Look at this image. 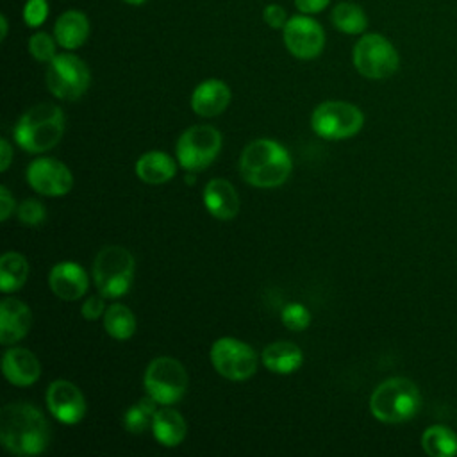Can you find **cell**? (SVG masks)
Wrapping results in <instances>:
<instances>
[{
    "label": "cell",
    "instance_id": "12",
    "mask_svg": "<svg viewBox=\"0 0 457 457\" xmlns=\"http://www.w3.org/2000/svg\"><path fill=\"white\" fill-rule=\"evenodd\" d=\"M27 182L45 196H62L73 187V175L66 164L52 157H39L27 168Z\"/></svg>",
    "mask_w": 457,
    "mask_h": 457
},
{
    "label": "cell",
    "instance_id": "8",
    "mask_svg": "<svg viewBox=\"0 0 457 457\" xmlns=\"http://www.w3.org/2000/svg\"><path fill=\"white\" fill-rule=\"evenodd\" d=\"M353 66L368 79H387L400 64L396 48L380 34H366L353 46Z\"/></svg>",
    "mask_w": 457,
    "mask_h": 457
},
{
    "label": "cell",
    "instance_id": "13",
    "mask_svg": "<svg viewBox=\"0 0 457 457\" xmlns=\"http://www.w3.org/2000/svg\"><path fill=\"white\" fill-rule=\"evenodd\" d=\"M284 45L298 59H314L323 50L325 34L312 18L293 16L284 25Z\"/></svg>",
    "mask_w": 457,
    "mask_h": 457
},
{
    "label": "cell",
    "instance_id": "30",
    "mask_svg": "<svg viewBox=\"0 0 457 457\" xmlns=\"http://www.w3.org/2000/svg\"><path fill=\"white\" fill-rule=\"evenodd\" d=\"M29 52L39 62H50L55 57V41L46 32H37L29 39Z\"/></svg>",
    "mask_w": 457,
    "mask_h": 457
},
{
    "label": "cell",
    "instance_id": "29",
    "mask_svg": "<svg viewBox=\"0 0 457 457\" xmlns=\"http://www.w3.org/2000/svg\"><path fill=\"white\" fill-rule=\"evenodd\" d=\"M282 323L289 330H305L311 325V312L302 303H289L282 309Z\"/></svg>",
    "mask_w": 457,
    "mask_h": 457
},
{
    "label": "cell",
    "instance_id": "7",
    "mask_svg": "<svg viewBox=\"0 0 457 457\" xmlns=\"http://www.w3.org/2000/svg\"><path fill=\"white\" fill-rule=\"evenodd\" d=\"M364 123L359 107L348 102L330 100L320 104L311 116L312 130L323 139H345L355 136Z\"/></svg>",
    "mask_w": 457,
    "mask_h": 457
},
{
    "label": "cell",
    "instance_id": "9",
    "mask_svg": "<svg viewBox=\"0 0 457 457\" xmlns=\"http://www.w3.org/2000/svg\"><path fill=\"white\" fill-rule=\"evenodd\" d=\"M221 150V134L211 125H193L177 141V159L187 171L207 168Z\"/></svg>",
    "mask_w": 457,
    "mask_h": 457
},
{
    "label": "cell",
    "instance_id": "34",
    "mask_svg": "<svg viewBox=\"0 0 457 457\" xmlns=\"http://www.w3.org/2000/svg\"><path fill=\"white\" fill-rule=\"evenodd\" d=\"M82 316L86 318V320H96V318H100L104 312H105V309H104V302H102V298H98V296H89L84 303H82Z\"/></svg>",
    "mask_w": 457,
    "mask_h": 457
},
{
    "label": "cell",
    "instance_id": "11",
    "mask_svg": "<svg viewBox=\"0 0 457 457\" xmlns=\"http://www.w3.org/2000/svg\"><path fill=\"white\" fill-rule=\"evenodd\" d=\"M209 357L214 370L228 380H246L257 370V353L253 348L234 337L214 341Z\"/></svg>",
    "mask_w": 457,
    "mask_h": 457
},
{
    "label": "cell",
    "instance_id": "16",
    "mask_svg": "<svg viewBox=\"0 0 457 457\" xmlns=\"http://www.w3.org/2000/svg\"><path fill=\"white\" fill-rule=\"evenodd\" d=\"M32 323L30 309L16 298H4L0 303V341L12 345L25 337Z\"/></svg>",
    "mask_w": 457,
    "mask_h": 457
},
{
    "label": "cell",
    "instance_id": "25",
    "mask_svg": "<svg viewBox=\"0 0 457 457\" xmlns=\"http://www.w3.org/2000/svg\"><path fill=\"white\" fill-rule=\"evenodd\" d=\"M421 446L430 457H452L457 453V436L445 425H432L423 432Z\"/></svg>",
    "mask_w": 457,
    "mask_h": 457
},
{
    "label": "cell",
    "instance_id": "24",
    "mask_svg": "<svg viewBox=\"0 0 457 457\" xmlns=\"http://www.w3.org/2000/svg\"><path fill=\"white\" fill-rule=\"evenodd\" d=\"M29 277V262L18 252H5L0 259V289L2 293L18 291Z\"/></svg>",
    "mask_w": 457,
    "mask_h": 457
},
{
    "label": "cell",
    "instance_id": "31",
    "mask_svg": "<svg viewBox=\"0 0 457 457\" xmlns=\"http://www.w3.org/2000/svg\"><path fill=\"white\" fill-rule=\"evenodd\" d=\"M45 216H46L45 205L34 198L21 202L18 207V220L25 225H37L45 220Z\"/></svg>",
    "mask_w": 457,
    "mask_h": 457
},
{
    "label": "cell",
    "instance_id": "2",
    "mask_svg": "<svg viewBox=\"0 0 457 457\" xmlns=\"http://www.w3.org/2000/svg\"><path fill=\"white\" fill-rule=\"evenodd\" d=\"M289 152L273 139H255L239 157L241 177L255 187L270 189L286 182L291 173Z\"/></svg>",
    "mask_w": 457,
    "mask_h": 457
},
{
    "label": "cell",
    "instance_id": "36",
    "mask_svg": "<svg viewBox=\"0 0 457 457\" xmlns=\"http://www.w3.org/2000/svg\"><path fill=\"white\" fill-rule=\"evenodd\" d=\"M330 0H295V5L305 12V14H314L323 11L328 5Z\"/></svg>",
    "mask_w": 457,
    "mask_h": 457
},
{
    "label": "cell",
    "instance_id": "15",
    "mask_svg": "<svg viewBox=\"0 0 457 457\" xmlns=\"http://www.w3.org/2000/svg\"><path fill=\"white\" fill-rule=\"evenodd\" d=\"M50 289L61 300H79L87 289V275L77 262H59L50 270Z\"/></svg>",
    "mask_w": 457,
    "mask_h": 457
},
{
    "label": "cell",
    "instance_id": "10",
    "mask_svg": "<svg viewBox=\"0 0 457 457\" xmlns=\"http://www.w3.org/2000/svg\"><path fill=\"white\" fill-rule=\"evenodd\" d=\"M89 70L73 54L55 55L46 70V86L61 100H77L89 87Z\"/></svg>",
    "mask_w": 457,
    "mask_h": 457
},
{
    "label": "cell",
    "instance_id": "35",
    "mask_svg": "<svg viewBox=\"0 0 457 457\" xmlns=\"http://www.w3.org/2000/svg\"><path fill=\"white\" fill-rule=\"evenodd\" d=\"M12 209H14V200L9 193V189L5 186H2L0 187V220L5 221L11 216Z\"/></svg>",
    "mask_w": 457,
    "mask_h": 457
},
{
    "label": "cell",
    "instance_id": "6",
    "mask_svg": "<svg viewBox=\"0 0 457 457\" xmlns=\"http://www.w3.org/2000/svg\"><path fill=\"white\" fill-rule=\"evenodd\" d=\"M145 389L159 405L177 403L187 389V373L173 357L154 359L145 371Z\"/></svg>",
    "mask_w": 457,
    "mask_h": 457
},
{
    "label": "cell",
    "instance_id": "38",
    "mask_svg": "<svg viewBox=\"0 0 457 457\" xmlns=\"http://www.w3.org/2000/svg\"><path fill=\"white\" fill-rule=\"evenodd\" d=\"M0 23H2V39H4L7 36V20H5V16H2Z\"/></svg>",
    "mask_w": 457,
    "mask_h": 457
},
{
    "label": "cell",
    "instance_id": "20",
    "mask_svg": "<svg viewBox=\"0 0 457 457\" xmlns=\"http://www.w3.org/2000/svg\"><path fill=\"white\" fill-rule=\"evenodd\" d=\"M261 359L270 371L287 375L296 371L302 366L303 353L291 341H275L262 350Z\"/></svg>",
    "mask_w": 457,
    "mask_h": 457
},
{
    "label": "cell",
    "instance_id": "22",
    "mask_svg": "<svg viewBox=\"0 0 457 457\" xmlns=\"http://www.w3.org/2000/svg\"><path fill=\"white\" fill-rule=\"evenodd\" d=\"M152 432L162 446H177L184 441L187 427L184 418L171 407H162L155 412Z\"/></svg>",
    "mask_w": 457,
    "mask_h": 457
},
{
    "label": "cell",
    "instance_id": "21",
    "mask_svg": "<svg viewBox=\"0 0 457 457\" xmlns=\"http://www.w3.org/2000/svg\"><path fill=\"white\" fill-rule=\"evenodd\" d=\"M54 34H55V41L62 48H68V50L79 48L80 45H84V41L89 36V21L86 14L80 11H75V9L66 11L55 21Z\"/></svg>",
    "mask_w": 457,
    "mask_h": 457
},
{
    "label": "cell",
    "instance_id": "23",
    "mask_svg": "<svg viewBox=\"0 0 457 457\" xmlns=\"http://www.w3.org/2000/svg\"><path fill=\"white\" fill-rule=\"evenodd\" d=\"M136 175L152 186L164 184L175 175V162L164 152H146L136 162Z\"/></svg>",
    "mask_w": 457,
    "mask_h": 457
},
{
    "label": "cell",
    "instance_id": "17",
    "mask_svg": "<svg viewBox=\"0 0 457 457\" xmlns=\"http://www.w3.org/2000/svg\"><path fill=\"white\" fill-rule=\"evenodd\" d=\"M230 104V89L223 80L209 79L198 84L191 95V107L198 116L212 118L221 114Z\"/></svg>",
    "mask_w": 457,
    "mask_h": 457
},
{
    "label": "cell",
    "instance_id": "1",
    "mask_svg": "<svg viewBox=\"0 0 457 457\" xmlns=\"http://www.w3.org/2000/svg\"><path fill=\"white\" fill-rule=\"evenodd\" d=\"M0 441L14 455H37L50 443V425L30 403H7L0 412Z\"/></svg>",
    "mask_w": 457,
    "mask_h": 457
},
{
    "label": "cell",
    "instance_id": "14",
    "mask_svg": "<svg viewBox=\"0 0 457 457\" xmlns=\"http://www.w3.org/2000/svg\"><path fill=\"white\" fill-rule=\"evenodd\" d=\"M48 411L61 423H79L86 414V398L80 389L68 380H54L46 389Z\"/></svg>",
    "mask_w": 457,
    "mask_h": 457
},
{
    "label": "cell",
    "instance_id": "19",
    "mask_svg": "<svg viewBox=\"0 0 457 457\" xmlns=\"http://www.w3.org/2000/svg\"><path fill=\"white\" fill-rule=\"evenodd\" d=\"M204 204L218 220H232L239 211V196L225 179H212L204 187Z\"/></svg>",
    "mask_w": 457,
    "mask_h": 457
},
{
    "label": "cell",
    "instance_id": "33",
    "mask_svg": "<svg viewBox=\"0 0 457 457\" xmlns=\"http://www.w3.org/2000/svg\"><path fill=\"white\" fill-rule=\"evenodd\" d=\"M262 16H264V21H266L271 29H284V25L287 23V20H286V11H284L280 5H277V4L266 5Z\"/></svg>",
    "mask_w": 457,
    "mask_h": 457
},
{
    "label": "cell",
    "instance_id": "4",
    "mask_svg": "<svg viewBox=\"0 0 457 457\" xmlns=\"http://www.w3.org/2000/svg\"><path fill=\"white\" fill-rule=\"evenodd\" d=\"M420 405V391L405 377H393L380 382L370 398V411L382 423L407 421L418 412Z\"/></svg>",
    "mask_w": 457,
    "mask_h": 457
},
{
    "label": "cell",
    "instance_id": "39",
    "mask_svg": "<svg viewBox=\"0 0 457 457\" xmlns=\"http://www.w3.org/2000/svg\"><path fill=\"white\" fill-rule=\"evenodd\" d=\"M123 2H127V4H132V5H141V4H145L146 0H123Z\"/></svg>",
    "mask_w": 457,
    "mask_h": 457
},
{
    "label": "cell",
    "instance_id": "5",
    "mask_svg": "<svg viewBox=\"0 0 457 457\" xmlns=\"http://www.w3.org/2000/svg\"><path fill=\"white\" fill-rule=\"evenodd\" d=\"M134 257L120 246L109 245L102 248L93 262V278L104 298L123 296L134 280Z\"/></svg>",
    "mask_w": 457,
    "mask_h": 457
},
{
    "label": "cell",
    "instance_id": "3",
    "mask_svg": "<svg viewBox=\"0 0 457 457\" xmlns=\"http://www.w3.org/2000/svg\"><path fill=\"white\" fill-rule=\"evenodd\" d=\"M64 134V114L55 104H37L25 111L14 127V141L27 152L54 148Z\"/></svg>",
    "mask_w": 457,
    "mask_h": 457
},
{
    "label": "cell",
    "instance_id": "32",
    "mask_svg": "<svg viewBox=\"0 0 457 457\" xmlns=\"http://www.w3.org/2000/svg\"><path fill=\"white\" fill-rule=\"evenodd\" d=\"M48 16V2L46 0H27L23 7V20L29 27H39Z\"/></svg>",
    "mask_w": 457,
    "mask_h": 457
},
{
    "label": "cell",
    "instance_id": "27",
    "mask_svg": "<svg viewBox=\"0 0 457 457\" xmlns=\"http://www.w3.org/2000/svg\"><path fill=\"white\" fill-rule=\"evenodd\" d=\"M157 402L152 396H145L137 400L134 405H130L123 414V427L132 434H141L148 428H152L154 416L157 412L155 409Z\"/></svg>",
    "mask_w": 457,
    "mask_h": 457
},
{
    "label": "cell",
    "instance_id": "28",
    "mask_svg": "<svg viewBox=\"0 0 457 457\" xmlns=\"http://www.w3.org/2000/svg\"><path fill=\"white\" fill-rule=\"evenodd\" d=\"M332 23L336 25L337 30L345 34H361L368 25V18L357 4L343 2L334 7Z\"/></svg>",
    "mask_w": 457,
    "mask_h": 457
},
{
    "label": "cell",
    "instance_id": "37",
    "mask_svg": "<svg viewBox=\"0 0 457 457\" xmlns=\"http://www.w3.org/2000/svg\"><path fill=\"white\" fill-rule=\"evenodd\" d=\"M0 148H2V157H0V170L5 171L11 164V159H12V152H11V146L5 139L0 141Z\"/></svg>",
    "mask_w": 457,
    "mask_h": 457
},
{
    "label": "cell",
    "instance_id": "18",
    "mask_svg": "<svg viewBox=\"0 0 457 457\" xmlns=\"http://www.w3.org/2000/svg\"><path fill=\"white\" fill-rule=\"evenodd\" d=\"M2 370L5 378L20 387L32 386L41 375V364L37 357L27 348H11L4 353Z\"/></svg>",
    "mask_w": 457,
    "mask_h": 457
},
{
    "label": "cell",
    "instance_id": "26",
    "mask_svg": "<svg viewBox=\"0 0 457 457\" xmlns=\"http://www.w3.org/2000/svg\"><path fill=\"white\" fill-rule=\"evenodd\" d=\"M104 327L114 339H129L136 332V318L123 303H112L104 312Z\"/></svg>",
    "mask_w": 457,
    "mask_h": 457
}]
</instances>
